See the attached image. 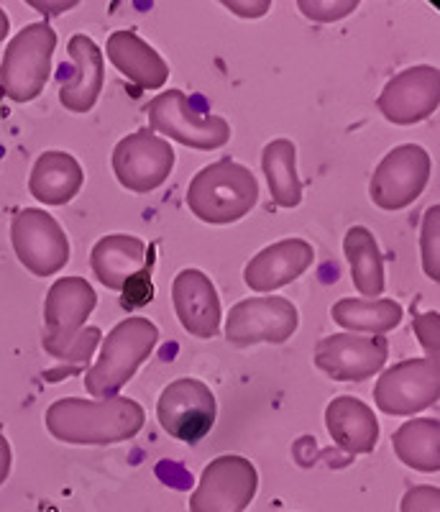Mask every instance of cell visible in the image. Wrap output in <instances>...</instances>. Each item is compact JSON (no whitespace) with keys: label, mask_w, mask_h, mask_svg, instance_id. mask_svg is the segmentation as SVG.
<instances>
[{"label":"cell","mask_w":440,"mask_h":512,"mask_svg":"<svg viewBox=\"0 0 440 512\" xmlns=\"http://www.w3.org/2000/svg\"><path fill=\"white\" fill-rule=\"evenodd\" d=\"M98 308V292L82 277H62L54 282L44 300V338L41 346L62 367L47 372L49 382H62L90 364L103 341L98 326H85Z\"/></svg>","instance_id":"6da1fadb"},{"label":"cell","mask_w":440,"mask_h":512,"mask_svg":"<svg viewBox=\"0 0 440 512\" xmlns=\"http://www.w3.org/2000/svg\"><path fill=\"white\" fill-rule=\"evenodd\" d=\"M47 431L72 446H113L144 431L146 410L131 397L82 400L62 397L47 408Z\"/></svg>","instance_id":"7a4b0ae2"},{"label":"cell","mask_w":440,"mask_h":512,"mask_svg":"<svg viewBox=\"0 0 440 512\" xmlns=\"http://www.w3.org/2000/svg\"><path fill=\"white\" fill-rule=\"evenodd\" d=\"M259 203V180L244 164L220 159L192 177L187 187V208L192 216L213 226L246 218Z\"/></svg>","instance_id":"3957f363"},{"label":"cell","mask_w":440,"mask_h":512,"mask_svg":"<svg viewBox=\"0 0 440 512\" xmlns=\"http://www.w3.org/2000/svg\"><path fill=\"white\" fill-rule=\"evenodd\" d=\"M159 344V328L149 318L121 320L100 341V354L85 374V390L98 400L118 397V392L136 377L144 361Z\"/></svg>","instance_id":"277c9868"},{"label":"cell","mask_w":440,"mask_h":512,"mask_svg":"<svg viewBox=\"0 0 440 512\" xmlns=\"http://www.w3.org/2000/svg\"><path fill=\"white\" fill-rule=\"evenodd\" d=\"M57 31L47 21L24 26L6 47L0 62V88L13 103L39 98L52 77Z\"/></svg>","instance_id":"5b68a950"},{"label":"cell","mask_w":440,"mask_h":512,"mask_svg":"<svg viewBox=\"0 0 440 512\" xmlns=\"http://www.w3.org/2000/svg\"><path fill=\"white\" fill-rule=\"evenodd\" d=\"M151 134H162V139H174L177 144L215 152L231 141V126L223 116L197 111L192 100L182 90H167L151 98L146 105Z\"/></svg>","instance_id":"8992f818"},{"label":"cell","mask_w":440,"mask_h":512,"mask_svg":"<svg viewBox=\"0 0 440 512\" xmlns=\"http://www.w3.org/2000/svg\"><path fill=\"white\" fill-rule=\"evenodd\" d=\"M157 418L169 436L195 446L213 431L218 420V400L208 384L200 379H174L159 395Z\"/></svg>","instance_id":"52a82bcc"},{"label":"cell","mask_w":440,"mask_h":512,"mask_svg":"<svg viewBox=\"0 0 440 512\" xmlns=\"http://www.w3.org/2000/svg\"><path fill=\"white\" fill-rule=\"evenodd\" d=\"M11 244L18 262L34 277H52L70 262V239L54 216L41 208L18 210L11 221Z\"/></svg>","instance_id":"ba28073f"},{"label":"cell","mask_w":440,"mask_h":512,"mask_svg":"<svg viewBox=\"0 0 440 512\" xmlns=\"http://www.w3.org/2000/svg\"><path fill=\"white\" fill-rule=\"evenodd\" d=\"M440 397L438 359H405L382 372L374 384V402L384 415H417L433 408Z\"/></svg>","instance_id":"9c48e42d"},{"label":"cell","mask_w":440,"mask_h":512,"mask_svg":"<svg viewBox=\"0 0 440 512\" xmlns=\"http://www.w3.org/2000/svg\"><path fill=\"white\" fill-rule=\"evenodd\" d=\"M259 489V472L246 456L210 461L190 495V512H244Z\"/></svg>","instance_id":"30bf717a"},{"label":"cell","mask_w":440,"mask_h":512,"mask_svg":"<svg viewBox=\"0 0 440 512\" xmlns=\"http://www.w3.org/2000/svg\"><path fill=\"white\" fill-rule=\"evenodd\" d=\"M300 326V313L287 297H246L226 315L228 344L246 349L256 344H284Z\"/></svg>","instance_id":"8fae6325"},{"label":"cell","mask_w":440,"mask_h":512,"mask_svg":"<svg viewBox=\"0 0 440 512\" xmlns=\"http://www.w3.org/2000/svg\"><path fill=\"white\" fill-rule=\"evenodd\" d=\"M430 172H433V162L423 146H394L371 175V203L389 213L407 208L423 195L430 182Z\"/></svg>","instance_id":"7c38bea8"},{"label":"cell","mask_w":440,"mask_h":512,"mask_svg":"<svg viewBox=\"0 0 440 512\" xmlns=\"http://www.w3.org/2000/svg\"><path fill=\"white\" fill-rule=\"evenodd\" d=\"M110 167L126 190L146 195L162 187L172 175L174 149L167 139L151 134L149 128H139L118 141L110 157Z\"/></svg>","instance_id":"4fadbf2b"},{"label":"cell","mask_w":440,"mask_h":512,"mask_svg":"<svg viewBox=\"0 0 440 512\" xmlns=\"http://www.w3.org/2000/svg\"><path fill=\"white\" fill-rule=\"evenodd\" d=\"M389 359V341L384 336L333 333L315 346V367L333 382H364L377 377Z\"/></svg>","instance_id":"5bb4252c"},{"label":"cell","mask_w":440,"mask_h":512,"mask_svg":"<svg viewBox=\"0 0 440 512\" xmlns=\"http://www.w3.org/2000/svg\"><path fill=\"white\" fill-rule=\"evenodd\" d=\"M440 72L433 64H417L402 70L384 85L377 108L394 126H412L438 111Z\"/></svg>","instance_id":"9a60e30c"},{"label":"cell","mask_w":440,"mask_h":512,"mask_svg":"<svg viewBox=\"0 0 440 512\" xmlns=\"http://www.w3.org/2000/svg\"><path fill=\"white\" fill-rule=\"evenodd\" d=\"M172 308L190 336L203 341L218 336L223 308H220L218 290L205 272L200 269L177 272L172 280Z\"/></svg>","instance_id":"2e32d148"},{"label":"cell","mask_w":440,"mask_h":512,"mask_svg":"<svg viewBox=\"0 0 440 512\" xmlns=\"http://www.w3.org/2000/svg\"><path fill=\"white\" fill-rule=\"evenodd\" d=\"M154 262H157V249L141 241L139 236H128V233L103 236L90 251V269L95 272L100 285L118 292L141 272L154 269Z\"/></svg>","instance_id":"e0dca14e"},{"label":"cell","mask_w":440,"mask_h":512,"mask_svg":"<svg viewBox=\"0 0 440 512\" xmlns=\"http://www.w3.org/2000/svg\"><path fill=\"white\" fill-rule=\"evenodd\" d=\"M67 54H70L72 70H67V75L62 77L59 103L70 113L93 111L105 82L103 52L90 36L75 34L67 44Z\"/></svg>","instance_id":"ac0fdd59"},{"label":"cell","mask_w":440,"mask_h":512,"mask_svg":"<svg viewBox=\"0 0 440 512\" xmlns=\"http://www.w3.org/2000/svg\"><path fill=\"white\" fill-rule=\"evenodd\" d=\"M315 259V249L305 239H282L277 244H269L246 264L244 280L249 290L267 292L287 287L302 277L310 269Z\"/></svg>","instance_id":"d6986e66"},{"label":"cell","mask_w":440,"mask_h":512,"mask_svg":"<svg viewBox=\"0 0 440 512\" xmlns=\"http://www.w3.org/2000/svg\"><path fill=\"white\" fill-rule=\"evenodd\" d=\"M108 59L128 82L139 90H162L169 80V67L157 49L146 44L136 31L121 29L108 36Z\"/></svg>","instance_id":"ffe728a7"},{"label":"cell","mask_w":440,"mask_h":512,"mask_svg":"<svg viewBox=\"0 0 440 512\" xmlns=\"http://www.w3.org/2000/svg\"><path fill=\"white\" fill-rule=\"evenodd\" d=\"M325 428L346 454H371L379 443V420L359 397L338 395L325 408Z\"/></svg>","instance_id":"44dd1931"},{"label":"cell","mask_w":440,"mask_h":512,"mask_svg":"<svg viewBox=\"0 0 440 512\" xmlns=\"http://www.w3.org/2000/svg\"><path fill=\"white\" fill-rule=\"evenodd\" d=\"M82 182H85L82 164L72 154L49 149L39 154L34 162L29 175V192L44 205H67L77 198Z\"/></svg>","instance_id":"7402d4cb"},{"label":"cell","mask_w":440,"mask_h":512,"mask_svg":"<svg viewBox=\"0 0 440 512\" xmlns=\"http://www.w3.org/2000/svg\"><path fill=\"white\" fill-rule=\"evenodd\" d=\"M330 318L346 333H359V336H384L394 331L405 318V308L397 300H356V297H343L330 308Z\"/></svg>","instance_id":"603a6c76"},{"label":"cell","mask_w":440,"mask_h":512,"mask_svg":"<svg viewBox=\"0 0 440 512\" xmlns=\"http://www.w3.org/2000/svg\"><path fill=\"white\" fill-rule=\"evenodd\" d=\"M343 254L351 264L354 287L361 292V297L379 300L387 280H384V256L374 233L364 226L348 228V233L343 236Z\"/></svg>","instance_id":"cb8c5ba5"},{"label":"cell","mask_w":440,"mask_h":512,"mask_svg":"<svg viewBox=\"0 0 440 512\" xmlns=\"http://www.w3.org/2000/svg\"><path fill=\"white\" fill-rule=\"evenodd\" d=\"M392 448L405 466L423 474L440 469V423L438 418H415L402 423L392 436Z\"/></svg>","instance_id":"d4e9b609"},{"label":"cell","mask_w":440,"mask_h":512,"mask_svg":"<svg viewBox=\"0 0 440 512\" xmlns=\"http://www.w3.org/2000/svg\"><path fill=\"white\" fill-rule=\"evenodd\" d=\"M261 172L267 177L272 200L279 208L302 203V180L297 172V146L290 139H274L261 152Z\"/></svg>","instance_id":"484cf974"},{"label":"cell","mask_w":440,"mask_h":512,"mask_svg":"<svg viewBox=\"0 0 440 512\" xmlns=\"http://www.w3.org/2000/svg\"><path fill=\"white\" fill-rule=\"evenodd\" d=\"M420 259L430 280H440V208H428L420 228Z\"/></svg>","instance_id":"4316f807"},{"label":"cell","mask_w":440,"mask_h":512,"mask_svg":"<svg viewBox=\"0 0 440 512\" xmlns=\"http://www.w3.org/2000/svg\"><path fill=\"white\" fill-rule=\"evenodd\" d=\"M297 8H300L307 18L328 24V21H338V18L348 16V13H354L356 8H359V3H356V0H348V3H341V0H330V3L328 0H300Z\"/></svg>","instance_id":"83f0119b"},{"label":"cell","mask_w":440,"mask_h":512,"mask_svg":"<svg viewBox=\"0 0 440 512\" xmlns=\"http://www.w3.org/2000/svg\"><path fill=\"white\" fill-rule=\"evenodd\" d=\"M400 512H440V489L433 484L410 487L402 495Z\"/></svg>","instance_id":"f1b7e54d"},{"label":"cell","mask_w":440,"mask_h":512,"mask_svg":"<svg viewBox=\"0 0 440 512\" xmlns=\"http://www.w3.org/2000/svg\"><path fill=\"white\" fill-rule=\"evenodd\" d=\"M151 272H154V269H146V272H141L139 277L126 282V287L121 290L123 308L136 310L151 303V297H154V280H151Z\"/></svg>","instance_id":"f546056e"},{"label":"cell","mask_w":440,"mask_h":512,"mask_svg":"<svg viewBox=\"0 0 440 512\" xmlns=\"http://www.w3.org/2000/svg\"><path fill=\"white\" fill-rule=\"evenodd\" d=\"M415 336L423 349H428V359H438V313H425L417 315L415 323Z\"/></svg>","instance_id":"4dcf8cb0"},{"label":"cell","mask_w":440,"mask_h":512,"mask_svg":"<svg viewBox=\"0 0 440 512\" xmlns=\"http://www.w3.org/2000/svg\"><path fill=\"white\" fill-rule=\"evenodd\" d=\"M223 6L231 8V11L236 13V16H249V18L264 16V13L269 11L267 0H264V3H259V0H254V3H231V0H226Z\"/></svg>","instance_id":"1f68e13d"},{"label":"cell","mask_w":440,"mask_h":512,"mask_svg":"<svg viewBox=\"0 0 440 512\" xmlns=\"http://www.w3.org/2000/svg\"><path fill=\"white\" fill-rule=\"evenodd\" d=\"M11 464H13V451L11 443L6 441V436L0 433V484L6 482L8 474H11Z\"/></svg>","instance_id":"d6a6232c"},{"label":"cell","mask_w":440,"mask_h":512,"mask_svg":"<svg viewBox=\"0 0 440 512\" xmlns=\"http://www.w3.org/2000/svg\"><path fill=\"white\" fill-rule=\"evenodd\" d=\"M29 6L31 8H41V11L49 13V16H57V13L67 11V8H75L77 3H75V0H70V3H34V0H31Z\"/></svg>","instance_id":"836d02e7"},{"label":"cell","mask_w":440,"mask_h":512,"mask_svg":"<svg viewBox=\"0 0 440 512\" xmlns=\"http://www.w3.org/2000/svg\"><path fill=\"white\" fill-rule=\"evenodd\" d=\"M8 31H11V21H8V13L0 8V41L6 39Z\"/></svg>","instance_id":"e575fe53"}]
</instances>
